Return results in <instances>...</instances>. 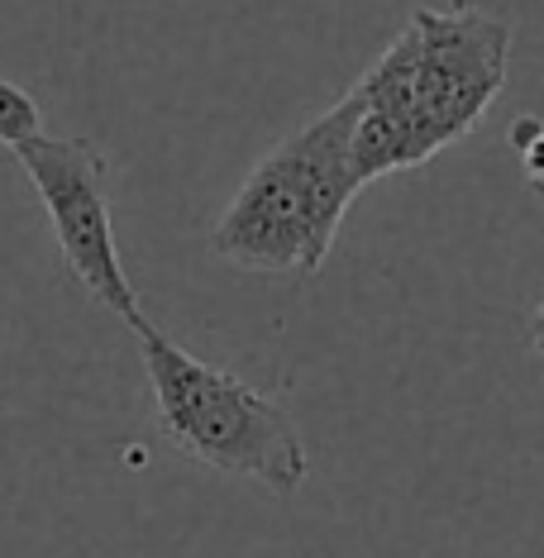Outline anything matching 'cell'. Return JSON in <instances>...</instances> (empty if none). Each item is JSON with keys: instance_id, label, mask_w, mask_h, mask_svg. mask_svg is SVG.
I'll return each mask as SVG.
<instances>
[{"instance_id": "cell-1", "label": "cell", "mask_w": 544, "mask_h": 558, "mask_svg": "<svg viewBox=\"0 0 544 558\" xmlns=\"http://www.w3.org/2000/svg\"><path fill=\"white\" fill-rule=\"evenodd\" d=\"M511 24L477 5H421L349 86L359 100L353 168L368 186L459 144L506 86Z\"/></svg>"}, {"instance_id": "cell-2", "label": "cell", "mask_w": 544, "mask_h": 558, "mask_svg": "<svg viewBox=\"0 0 544 558\" xmlns=\"http://www.w3.org/2000/svg\"><path fill=\"white\" fill-rule=\"evenodd\" d=\"M353 124L359 100L344 92L321 120L253 162L215 225L210 248L249 272H321L344 210L363 192L353 168Z\"/></svg>"}, {"instance_id": "cell-3", "label": "cell", "mask_w": 544, "mask_h": 558, "mask_svg": "<svg viewBox=\"0 0 544 558\" xmlns=\"http://www.w3.org/2000/svg\"><path fill=\"white\" fill-rule=\"evenodd\" d=\"M134 339L154 387L158 429L182 453L225 477L258 482L277 497H292L311 477L306 444L282 401H273L230 367H215L172 344L148 315L134 325Z\"/></svg>"}, {"instance_id": "cell-4", "label": "cell", "mask_w": 544, "mask_h": 558, "mask_svg": "<svg viewBox=\"0 0 544 558\" xmlns=\"http://www.w3.org/2000/svg\"><path fill=\"white\" fill-rule=\"evenodd\" d=\"M20 168L34 182L48 225H53L58 253L72 268V277L92 291L96 306H106L110 315H120L124 325H138L134 282L124 277L120 263V244H116V225H110V196H106V158L92 138H34L20 148Z\"/></svg>"}, {"instance_id": "cell-5", "label": "cell", "mask_w": 544, "mask_h": 558, "mask_svg": "<svg viewBox=\"0 0 544 558\" xmlns=\"http://www.w3.org/2000/svg\"><path fill=\"white\" fill-rule=\"evenodd\" d=\"M44 138V110L24 86H15L10 77H0V148L20 154L24 144Z\"/></svg>"}, {"instance_id": "cell-6", "label": "cell", "mask_w": 544, "mask_h": 558, "mask_svg": "<svg viewBox=\"0 0 544 558\" xmlns=\"http://www.w3.org/2000/svg\"><path fill=\"white\" fill-rule=\"evenodd\" d=\"M506 138H511L516 158H521L525 182L544 196V120L540 116H521V120L511 124V134H506Z\"/></svg>"}, {"instance_id": "cell-7", "label": "cell", "mask_w": 544, "mask_h": 558, "mask_svg": "<svg viewBox=\"0 0 544 558\" xmlns=\"http://www.w3.org/2000/svg\"><path fill=\"white\" fill-rule=\"evenodd\" d=\"M530 344H535V353H540V359H544V301H540L535 320H530Z\"/></svg>"}]
</instances>
